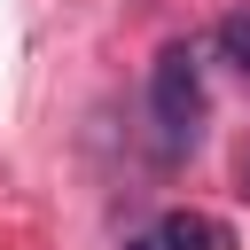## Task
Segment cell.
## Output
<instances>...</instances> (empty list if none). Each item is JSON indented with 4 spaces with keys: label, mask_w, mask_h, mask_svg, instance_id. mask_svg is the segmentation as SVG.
I'll use <instances>...</instances> for the list:
<instances>
[{
    "label": "cell",
    "mask_w": 250,
    "mask_h": 250,
    "mask_svg": "<svg viewBox=\"0 0 250 250\" xmlns=\"http://www.w3.org/2000/svg\"><path fill=\"white\" fill-rule=\"evenodd\" d=\"M148 117H156V148L164 156H188L203 141V62H195V47L172 39L148 62Z\"/></svg>",
    "instance_id": "6da1fadb"
},
{
    "label": "cell",
    "mask_w": 250,
    "mask_h": 250,
    "mask_svg": "<svg viewBox=\"0 0 250 250\" xmlns=\"http://www.w3.org/2000/svg\"><path fill=\"white\" fill-rule=\"evenodd\" d=\"M125 250H164V242H156V234H141V242H125Z\"/></svg>",
    "instance_id": "277c9868"
},
{
    "label": "cell",
    "mask_w": 250,
    "mask_h": 250,
    "mask_svg": "<svg viewBox=\"0 0 250 250\" xmlns=\"http://www.w3.org/2000/svg\"><path fill=\"white\" fill-rule=\"evenodd\" d=\"M156 242H164V250H234V227L211 219V211H172V219L156 227Z\"/></svg>",
    "instance_id": "7a4b0ae2"
},
{
    "label": "cell",
    "mask_w": 250,
    "mask_h": 250,
    "mask_svg": "<svg viewBox=\"0 0 250 250\" xmlns=\"http://www.w3.org/2000/svg\"><path fill=\"white\" fill-rule=\"evenodd\" d=\"M219 55H227L234 70H250V8H234V16H219Z\"/></svg>",
    "instance_id": "3957f363"
},
{
    "label": "cell",
    "mask_w": 250,
    "mask_h": 250,
    "mask_svg": "<svg viewBox=\"0 0 250 250\" xmlns=\"http://www.w3.org/2000/svg\"><path fill=\"white\" fill-rule=\"evenodd\" d=\"M242 180H250V156H242Z\"/></svg>",
    "instance_id": "5b68a950"
}]
</instances>
